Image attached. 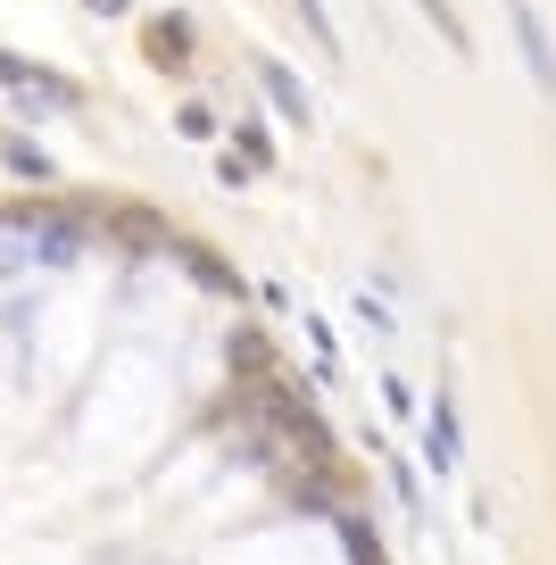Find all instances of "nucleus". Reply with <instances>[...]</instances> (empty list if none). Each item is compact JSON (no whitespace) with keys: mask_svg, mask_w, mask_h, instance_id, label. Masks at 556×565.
<instances>
[{"mask_svg":"<svg viewBox=\"0 0 556 565\" xmlns=\"http://www.w3.org/2000/svg\"><path fill=\"white\" fill-rule=\"evenodd\" d=\"M515 34H523V51H532V75H539V92H556V58H548V34H539L532 0H515Z\"/></svg>","mask_w":556,"mask_h":565,"instance_id":"f257e3e1","label":"nucleus"},{"mask_svg":"<svg viewBox=\"0 0 556 565\" xmlns=\"http://www.w3.org/2000/svg\"><path fill=\"white\" fill-rule=\"evenodd\" d=\"M266 84H275V108H282V117H299V125H308V92H299L291 75H282V67H266Z\"/></svg>","mask_w":556,"mask_h":565,"instance_id":"f03ea898","label":"nucleus"},{"mask_svg":"<svg viewBox=\"0 0 556 565\" xmlns=\"http://www.w3.org/2000/svg\"><path fill=\"white\" fill-rule=\"evenodd\" d=\"M416 9H424V18H432V25H440V34H449V51H466V25L449 18V0H416Z\"/></svg>","mask_w":556,"mask_h":565,"instance_id":"7ed1b4c3","label":"nucleus"},{"mask_svg":"<svg viewBox=\"0 0 556 565\" xmlns=\"http://www.w3.org/2000/svg\"><path fill=\"white\" fill-rule=\"evenodd\" d=\"M299 18H308V34L324 42V51H341V34H332V18H324V9H316V0H299Z\"/></svg>","mask_w":556,"mask_h":565,"instance_id":"20e7f679","label":"nucleus"}]
</instances>
